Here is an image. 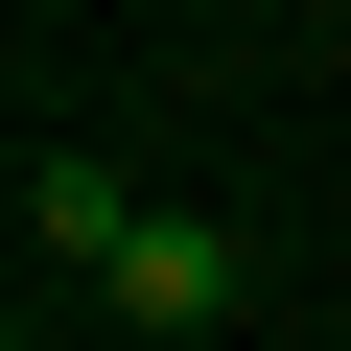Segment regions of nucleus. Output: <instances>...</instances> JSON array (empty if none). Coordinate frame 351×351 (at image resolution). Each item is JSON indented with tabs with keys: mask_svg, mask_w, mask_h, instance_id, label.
Listing matches in <instances>:
<instances>
[{
	"mask_svg": "<svg viewBox=\"0 0 351 351\" xmlns=\"http://www.w3.org/2000/svg\"><path fill=\"white\" fill-rule=\"evenodd\" d=\"M24 258H94V281L141 258V188H117L94 141H24Z\"/></svg>",
	"mask_w": 351,
	"mask_h": 351,
	"instance_id": "1",
	"label": "nucleus"
},
{
	"mask_svg": "<svg viewBox=\"0 0 351 351\" xmlns=\"http://www.w3.org/2000/svg\"><path fill=\"white\" fill-rule=\"evenodd\" d=\"M117 328H234V234H211V211H141V258H117Z\"/></svg>",
	"mask_w": 351,
	"mask_h": 351,
	"instance_id": "2",
	"label": "nucleus"
}]
</instances>
